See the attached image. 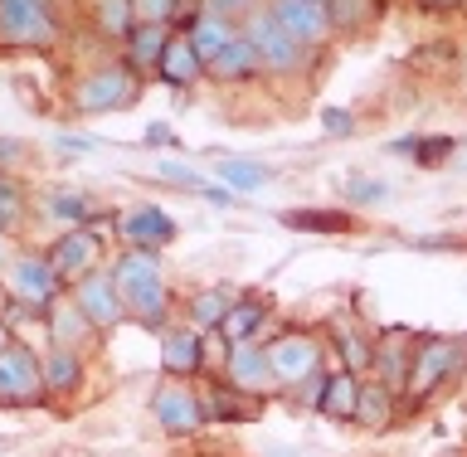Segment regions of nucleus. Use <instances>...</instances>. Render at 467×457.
I'll return each mask as SVG.
<instances>
[{
	"instance_id": "f257e3e1",
	"label": "nucleus",
	"mask_w": 467,
	"mask_h": 457,
	"mask_svg": "<svg viewBox=\"0 0 467 457\" xmlns=\"http://www.w3.org/2000/svg\"><path fill=\"white\" fill-rule=\"evenodd\" d=\"M112 283L117 292L127 297L131 306V317L137 321H161L166 317V283H161V273H156V258H146V254H127L122 263L112 268Z\"/></svg>"
},
{
	"instance_id": "f03ea898",
	"label": "nucleus",
	"mask_w": 467,
	"mask_h": 457,
	"mask_svg": "<svg viewBox=\"0 0 467 457\" xmlns=\"http://www.w3.org/2000/svg\"><path fill=\"white\" fill-rule=\"evenodd\" d=\"M54 20L44 0H0V44H49Z\"/></svg>"
},
{
	"instance_id": "7ed1b4c3",
	"label": "nucleus",
	"mask_w": 467,
	"mask_h": 457,
	"mask_svg": "<svg viewBox=\"0 0 467 457\" xmlns=\"http://www.w3.org/2000/svg\"><path fill=\"white\" fill-rule=\"evenodd\" d=\"M44 394V365L29 350L10 346L0 356V404H35Z\"/></svg>"
},
{
	"instance_id": "20e7f679",
	"label": "nucleus",
	"mask_w": 467,
	"mask_h": 457,
	"mask_svg": "<svg viewBox=\"0 0 467 457\" xmlns=\"http://www.w3.org/2000/svg\"><path fill=\"white\" fill-rule=\"evenodd\" d=\"M98 254H102V244H98V234H88V229H73L64 234L54 248H49V268L58 283H83L88 273H98Z\"/></svg>"
},
{
	"instance_id": "39448f33",
	"label": "nucleus",
	"mask_w": 467,
	"mask_h": 457,
	"mask_svg": "<svg viewBox=\"0 0 467 457\" xmlns=\"http://www.w3.org/2000/svg\"><path fill=\"white\" fill-rule=\"evenodd\" d=\"M452 365H458V341H423L414 350V360H409V394L414 400L433 394L452 375Z\"/></svg>"
},
{
	"instance_id": "423d86ee",
	"label": "nucleus",
	"mask_w": 467,
	"mask_h": 457,
	"mask_svg": "<svg viewBox=\"0 0 467 457\" xmlns=\"http://www.w3.org/2000/svg\"><path fill=\"white\" fill-rule=\"evenodd\" d=\"M248 44L258 49V58L268 68H297V54H302V44L287 35L283 25H277V15H254L248 20V35H244Z\"/></svg>"
},
{
	"instance_id": "0eeeda50",
	"label": "nucleus",
	"mask_w": 467,
	"mask_h": 457,
	"mask_svg": "<svg viewBox=\"0 0 467 457\" xmlns=\"http://www.w3.org/2000/svg\"><path fill=\"white\" fill-rule=\"evenodd\" d=\"M151 414H156V423L166 433H175V438H185V433H195L200 429V400L190 394V385H161L156 394H151Z\"/></svg>"
},
{
	"instance_id": "6e6552de",
	"label": "nucleus",
	"mask_w": 467,
	"mask_h": 457,
	"mask_svg": "<svg viewBox=\"0 0 467 457\" xmlns=\"http://www.w3.org/2000/svg\"><path fill=\"white\" fill-rule=\"evenodd\" d=\"M54 268L49 258H15L10 268V297L20 306H35V312H44V306H54Z\"/></svg>"
},
{
	"instance_id": "1a4fd4ad",
	"label": "nucleus",
	"mask_w": 467,
	"mask_h": 457,
	"mask_svg": "<svg viewBox=\"0 0 467 457\" xmlns=\"http://www.w3.org/2000/svg\"><path fill=\"white\" fill-rule=\"evenodd\" d=\"M273 15H277V25H283L287 35L302 44V49H306V44H321V39L331 35L327 5H312V0H277Z\"/></svg>"
},
{
	"instance_id": "9d476101",
	"label": "nucleus",
	"mask_w": 467,
	"mask_h": 457,
	"mask_svg": "<svg viewBox=\"0 0 467 457\" xmlns=\"http://www.w3.org/2000/svg\"><path fill=\"white\" fill-rule=\"evenodd\" d=\"M78 312L93 321V327H112L122 321V292H117L112 273H88L78 283Z\"/></svg>"
},
{
	"instance_id": "9b49d317",
	"label": "nucleus",
	"mask_w": 467,
	"mask_h": 457,
	"mask_svg": "<svg viewBox=\"0 0 467 457\" xmlns=\"http://www.w3.org/2000/svg\"><path fill=\"white\" fill-rule=\"evenodd\" d=\"M131 93H137V83H131V73L127 68H98L88 83H78V108H127Z\"/></svg>"
},
{
	"instance_id": "f8f14e48",
	"label": "nucleus",
	"mask_w": 467,
	"mask_h": 457,
	"mask_svg": "<svg viewBox=\"0 0 467 457\" xmlns=\"http://www.w3.org/2000/svg\"><path fill=\"white\" fill-rule=\"evenodd\" d=\"M312 365H317V346L306 341V336H283V341L268 346V370H273V379H283V385L306 379Z\"/></svg>"
},
{
	"instance_id": "ddd939ff",
	"label": "nucleus",
	"mask_w": 467,
	"mask_h": 457,
	"mask_svg": "<svg viewBox=\"0 0 467 457\" xmlns=\"http://www.w3.org/2000/svg\"><path fill=\"white\" fill-rule=\"evenodd\" d=\"M268 385H273L268 350H258L254 341L234 346V356H229V389H248V394H258V389H268Z\"/></svg>"
},
{
	"instance_id": "4468645a",
	"label": "nucleus",
	"mask_w": 467,
	"mask_h": 457,
	"mask_svg": "<svg viewBox=\"0 0 467 457\" xmlns=\"http://www.w3.org/2000/svg\"><path fill=\"white\" fill-rule=\"evenodd\" d=\"M204 73V58H200V49L190 44V35H171V44H166V54H161V78L166 83H195Z\"/></svg>"
},
{
	"instance_id": "2eb2a0df",
	"label": "nucleus",
	"mask_w": 467,
	"mask_h": 457,
	"mask_svg": "<svg viewBox=\"0 0 467 457\" xmlns=\"http://www.w3.org/2000/svg\"><path fill=\"white\" fill-rule=\"evenodd\" d=\"M258 68H263V58H258V49H254V44H248L244 35L234 39L229 49H224V54H219L214 64H210V73H214L219 83H244V78H254Z\"/></svg>"
},
{
	"instance_id": "dca6fc26",
	"label": "nucleus",
	"mask_w": 467,
	"mask_h": 457,
	"mask_svg": "<svg viewBox=\"0 0 467 457\" xmlns=\"http://www.w3.org/2000/svg\"><path fill=\"white\" fill-rule=\"evenodd\" d=\"M321 414L327 419H356V409H360V385H356V375L341 370V375H327V385H321Z\"/></svg>"
},
{
	"instance_id": "f3484780",
	"label": "nucleus",
	"mask_w": 467,
	"mask_h": 457,
	"mask_svg": "<svg viewBox=\"0 0 467 457\" xmlns=\"http://www.w3.org/2000/svg\"><path fill=\"white\" fill-rule=\"evenodd\" d=\"M161 365H166V375H195L200 370V336L195 331H171L166 346H161Z\"/></svg>"
},
{
	"instance_id": "a211bd4d",
	"label": "nucleus",
	"mask_w": 467,
	"mask_h": 457,
	"mask_svg": "<svg viewBox=\"0 0 467 457\" xmlns=\"http://www.w3.org/2000/svg\"><path fill=\"white\" fill-rule=\"evenodd\" d=\"M122 234H127V239H137V244H166L175 234V224L156 210V204H141V210H131L122 219Z\"/></svg>"
},
{
	"instance_id": "6ab92c4d",
	"label": "nucleus",
	"mask_w": 467,
	"mask_h": 457,
	"mask_svg": "<svg viewBox=\"0 0 467 457\" xmlns=\"http://www.w3.org/2000/svg\"><path fill=\"white\" fill-rule=\"evenodd\" d=\"M234 39H239V35L229 29V20H224V15H204V20H200L195 29H190V44L200 49V58H204V64H214V58L224 54Z\"/></svg>"
},
{
	"instance_id": "aec40b11",
	"label": "nucleus",
	"mask_w": 467,
	"mask_h": 457,
	"mask_svg": "<svg viewBox=\"0 0 467 457\" xmlns=\"http://www.w3.org/2000/svg\"><path fill=\"white\" fill-rule=\"evenodd\" d=\"M263 317H268V306H263L258 297H248L239 306H229V317L219 321V331H224L229 346H244V341H254V336H258V321Z\"/></svg>"
},
{
	"instance_id": "412c9836",
	"label": "nucleus",
	"mask_w": 467,
	"mask_h": 457,
	"mask_svg": "<svg viewBox=\"0 0 467 457\" xmlns=\"http://www.w3.org/2000/svg\"><path fill=\"white\" fill-rule=\"evenodd\" d=\"M219 175H224L234 190H258V185L273 181L268 166H258V161H244V156H224V161H219Z\"/></svg>"
},
{
	"instance_id": "4be33fe9",
	"label": "nucleus",
	"mask_w": 467,
	"mask_h": 457,
	"mask_svg": "<svg viewBox=\"0 0 467 457\" xmlns=\"http://www.w3.org/2000/svg\"><path fill=\"white\" fill-rule=\"evenodd\" d=\"M166 25H137L131 29V64H161V54H166Z\"/></svg>"
},
{
	"instance_id": "5701e85b",
	"label": "nucleus",
	"mask_w": 467,
	"mask_h": 457,
	"mask_svg": "<svg viewBox=\"0 0 467 457\" xmlns=\"http://www.w3.org/2000/svg\"><path fill=\"white\" fill-rule=\"evenodd\" d=\"M98 25L108 35H131L137 29V10H131V0H98Z\"/></svg>"
},
{
	"instance_id": "b1692460",
	"label": "nucleus",
	"mask_w": 467,
	"mask_h": 457,
	"mask_svg": "<svg viewBox=\"0 0 467 457\" xmlns=\"http://www.w3.org/2000/svg\"><path fill=\"white\" fill-rule=\"evenodd\" d=\"M78 385V360L68 350H54L49 365H44V389H73Z\"/></svg>"
},
{
	"instance_id": "393cba45",
	"label": "nucleus",
	"mask_w": 467,
	"mask_h": 457,
	"mask_svg": "<svg viewBox=\"0 0 467 457\" xmlns=\"http://www.w3.org/2000/svg\"><path fill=\"white\" fill-rule=\"evenodd\" d=\"M287 224H292V229L341 234V229H350V219H346V214H331V210H292V214H287Z\"/></svg>"
},
{
	"instance_id": "a878e982",
	"label": "nucleus",
	"mask_w": 467,
	"mask_h": 457,
	"mask_svg": "<svg viewBox=\"0 0 467 457\" xmlns=\"http://www.w3.org/2000/svg\"><path fill=\"white\" fill-rule=\"evenodd\" d=\"M356 419H360V423H370V429H379V423L389 419V394H385V389H360Z\"/></svg>"
},
{
	"instance_id": "bb28decb",
	"label": "nucleus",
	"mask_w": 467,
	"mask_h": 457,
	"mask_svg": "<svg viewBox=\"0 0 467 457\" xmlns=\"http://www.w3.org/2000/svg\"><path fill=\"white\" fill-rule=\"evenodd\" d=\"M25 219V200L10 181H0V229H15Z\"/></svg>"
},
{
	"instance_id": "cd10ccee",
	"label": "nucleus",
	"mask_w": 467,
	"mask_h": 457,
	"mask_svg": "<svg viewBox=\"0 0 467 457\" xmlns=\"http://www.w3.org/2000/svg\"><path fill=\"white\" fill-rule=\"evenodd\" d=\"M229 306H234V297H224V292H204V297L195 302V317L200 321H224Z\"/></svg>"
},
{
	"instance_id": "c85d7f7f",
	"label": "nucleus",
	"mask_w": 467,
	"mask_h": 457,
	"mask_svg": "<svg viewBox=\"0 0 467 457\" xmlns=\"http://www.w3.org/2000/svg\"><path fill=\"white\" fill-rule=\"evenodd\" d=\"M175 0H131V10H137V25H166Z\"/></svg>"
},
{
	"instance_id": "c756f323",
	"label": "nucleus",
	"mask_w": 467,
	"mask_h": 457,
	"mask_svg": "<svg viewBox=\"0 0 467 457\" xmlns=\"http://www.w3.org/2000/svg\"><path fill=\"white\" fill-rule=\"evenodd\" d=\"M365 10H375V0H336V15H346V25L360 20Z\"/></svg>"
},
{
	"instance_id": "7c9ffc66",
	"label": "nucleus",
	"mask_w": 467,
	"mask_h": 457,
	"mask_svg": "<svg viewBox=\"0 0 467 457\" xmlns=\"http://www.w3.org/2000/svg\"><path fill=\"white\" fill-rule=\"evenodd\" d=\"M448 151H452V141H448V137H438L433 146H419V161H429V166H433V161H443Z\"/></svg>"
},
{
	"instance_id": "2f4dec72",
	"label": "nucleus",
	"mask_w": 467,
	"mask_h": 457,
	"mask_svg": "<svg viewBox=\"0 0 467 457\" xmlns=\"http://www.w3.org/2000/svg\"><path fill=\"white\" fill-rule=\"evenodd\" d=\"M54 210H58V214H68L73 224H78V219H83V200H73V195H58V200H54Z\"/></svg>"
},
{
	"instance_id": "473e14b6",
	"label": "nucleus",
	"mask_w": 467,
	"mask_h": 457,
	"mask_svg": "<svg viewBox=\"0 0 467 457\" xmlns=\"http://www.w3.org/2000/svg\"><path fill=\"white\" fill-rule=\"evenodd\" d=\"M350 195H356V200H379V195H385V185H350Z\"/></svg>"
},
{
	"instance_id": "72a5a7b5",
	"label": "nucleus",
	"mask_w": 467,
	"mask_h": 457,
	"mask_svg": "<svg viewBox=\"0 0 467 457\" xmlns=\"http://www.w3.org/2000/svg\"><path fill=\"white\" fill-rule=\"evenodd\" d=\"M327 127H331V131H350V117H341V112H331V117H327Z\"/></svg>"
},
{
	"instance_id": "f704fd0d",
	"label": "nucleus",
	"mask_w": 467,
	"mask_h": 457,
	"mask_svg": "<svg viewBox=\"0 0 467 457\" xmlns=\"http://www.w3.org/2000/svg\"><path fill=\"white\" fill-rule=\"evenodd\" d=\"M10 350V331H5V321H0V356Z\"/></svg>"
},
{
	"instance_id": "c9c22d12",
	"label": "nucleus",
	"mask_w": 467,
	"mask_h": 457,
	"mask_svg": "<svg viewBox=\"0 0 467 457\" xmlns=\"http://www.w3.org/2000/svg\"><path fill=\"white\" fill-rule=\"evenodd\" d=\"M423 5H438V10H443V5H458V0H423Z\"/></svg>"
},
{
	"instance_id": "e433bc0d",
	"label": "nucleus",
	"mask_w": 467,
	"mask_h": 457,
	"mask_svg": "<svg viewBox=\"0 0 467 457\" xmlns=\"http://www.w3.org/2000/svg\"><path fill=\"white\" fill-rule=\"evenodd\" d=\"M312 5H327V0H312Z\"/></svg>"
}]
</instances>
